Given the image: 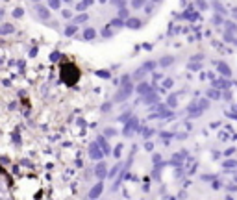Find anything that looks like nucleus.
Returning a JSON list of instances; mask_svg holds the SVG:
<instances>
[{
    "instance_id": "obj_40",
    "label": "nucleus",
    "mask_w": 237,
    "mask_h": 200,
    "mask_svg": "<svg viewBox=\"0 0 237 200\" xmlns=\"http://www.w3.org/2000/svg\"><path fill=\"white\" fill-rule=\"evenodd\" d=\"M233 180H235V184H237V174H235V176H233Z\"/></svg>"
},
{
    "instance_id": "obj_34",
    "label": "nucleus",
    "mask_w": 237,
    "mask_h": 200,
    "mask_svg": "<svg viewBox=\"0 0 237 200\" xmlns=\"http://www.w3.org/2000/svg\"><path fill=\"white\" fill-rule=\"evenodd\" d=\"M102 35H104V37H111V30H104Z\"/></svg>"
},
{
    "instance_id": "obj_42",
    "label": "nucleus",
    "mask_w": 237,
    "mask_h": 200,
    "mask_svg": "<svg viewBox=\"0 0 237 200\" xmlns=\"http://www.w3.org/2000/svg\"><path fill=\"white\" fill-rule=\"evenodd\" d=\"M65 2H73V0H65Z\"/></svg>"
},
{
    "instance_id": "obj_44",
    "label": "nucleus",
    "mask_w": 237,
    "mask_h": 200,
    "mask_svg": "<svg viewBox=\"0 0 237 200\" xmlns=\"http://www.w3.org/2000/svg\"><path fill=\"white\" fill-rule=\"evenodd\" d=\"M35 2H39V0H35Z\"/></svg>"
},
{
    "instance_id": "obj_19",
    "label": "nucleus",
    "mask_w": 237,
    "mask_h": 200,
    "mask_svg": "<svg viewBox=\"0 0 237 200\" xmlns=\"http://www.w3.org/2000/svg\"><path fill=\"white\" fill-rule=\"evenodd\" d=\"M213 8H215V9H217V11H221V13H222V15H224V13H226V9H224V6H222V4H221V2H215V4H213Z\"/></svg>"
},
{
    "instance_id": "obj_26",
    "label": "nucleus",
    "mask_w": 237,
    "mask_h": 200,
    "mask_svg": "<svg viewBox=\"0 0 237 200\" xmlns=\"http://www.w3.org/2000/svg\"><path fill=\"white\" fill-rule=\"evenodd\" d=\"M196 6H198L200 9H206V8H207V4L204 2V0H196Z\"/></svg>"
},
{
    "instance_id": "obj_43",
    "label": "nucleus",
    "mask_w": 237,
    "mask_h": 200,
    "mask_svg": "<svg viewBox=\"0 0 237 200\" xmlns=\"http://www.w3.org/2000/svg\"><path fill=\"white\" fill-rule=\"evenodd\" d=\"M152 2H159V0H152Z\"/></svg>"
},
{
    "instance_id": "obj_21",
    "label": "nucleus",
    "mask_w": 237,
    "mask_h": 200,
    "mask_svg": "<svg viewBox=\"0 0 237 200\" xmlns=\"http://www.w3.org/2000/svg\"><path fill=\"white\" fill-rule=\"evenodd\" d=\"M91 2H93V0H83L82 4H78V9H85L87 6H91Z\"/></svg>"
},
{
    "instance_id": "obj_6",
    "label": "nucleus",
    "mask_w": 237,
    "mask_h": 200,
    "mask_svg": "<svg viewBox=\"0 0 237 200\" xmlns=\"http://www.w3.org/2000/svg\"><path fill=\"white\" fill-rule=\"evenodd\" d=\"M150 91H152V85L147 83V82H141L139 87H137V93L139 95H145V93H150Z\"/></svg>"
},
{
    "instance_id": "obj_36",
    "label": "nucleus",
    "mask_w": 237,
    "mask_h": 200,
    "mask_svg": "<svg viewBox=\"0 0 237 200\" xmlns=\"http://www.w3.org/2000/svg\"><path fill=\"white\" fill-rule=\"evenodd\" d=\"M193 59H195V61H202V54H196V56H195Z\"/></svg>"
},
{
    "instance_id": "obj_12",
    "label": "nucleus",
    "mask_w": 237,
    "mask_h": 200,
    "mask_svg": "<svg viewBox=\"0 0 237 200\" xmlns=\"http://www.w3.org/2000/svg\"><path fill=\"white\" fill-rule=\"evenodd\" d=\"M97 176H98V178H104V176H106V163H98V165H97Z\"/></svg>"
},
{
    "instance_id": "obj_28",
    "label": "nucleus",
    "mask_w": 237,
    "mask_h": 200,
    "mask_svg": "<svg viewBox=\"0 0 237 200\" xmlns=\"http://www.w3.org/2000/svg\"><path fill=\"white\" fill-rule=\"evenodd\" d=\"M152 133H154V130H150V128H147V130L143 132V135H145V137H150V135H152Z\"/></svg>"
},
{
    "instance_id": "obj_11",
    "label": "nucleus",
    "mask_w": 237,
    "mask_h": 200,
    "mask_svg": "<svg viewBox=\"0 0 237 200\" xmlns=\"http://www.w3.org/2000/svg\"><path fill=\"white\" fill-rule=\"evenodd\" d=\"M102 187H104L102 184H97V185H94V187H93V191L89 193V196H91V198H94V196H98V195H100V191H102Z\"/></svg>"
},
{
    "instance_id": "obj_8",
    "label": "nucleus",
    "mask_w": 237,
    "mask_h": 200,
    "mask_svg": "<svg viewBox=\"0 0 237 200\" xmlns=\"http://www.w3.org/2000/svg\"><path fill=\"white\" fill-rule=\"evenodd\" d=\"M126 26H128V28H132V30H137V28L141 26V20H139V19H135V17H132V19H128V20H126Z\"/></svg>"
},
{
    "instance_id": "obj_27",
    "label": "nucleus",
    "mask_w": 237,
    "mask_h": 200,
    "mask_svg": "<svg viewBox=\"0 0 237 200\" xmlns=\"http://www.w3.org/2000/svg\"><path fill=\"white\" fill-rule=\"evenodd\" d=\"M111 26H118V28H121V26H122V20H121V19H115V20L111 22Z\"/></svg>"
},
{
    "instance_id": "obj_2",
    "label": "nucleus",
    "mask_w": 237,
    "mask_h": 200,
    "mask_svg": "<svg viewBox=\"0 0 237 200\" xmlns=\"http://www.w3.org/2000/svg\"><path fill=\"white\" fill-rule=\"evenodd\" d=\"M132 91H133V85L130 83V82H126V83H122V87H121V91H118L117 95H115V102H122V100H126L130 95H132Z\"/></svg>"
},
{
    "instance_id": "obj_5",
    "label": "nucleus",
    "mask_w": 237,
    "mask_h": 200,
    "mask_svg": "<svg viewBox=\"0 0 237 200\" xmlns=\"http://www.w3.org/2000/svg\"><path fill=\"white\" fill-rule=\"evenodd\" d=\"M217 69H219V72H221L224 78H230V76H232V69H230L226 63H219V65H217Z\"/></svg>"
},
{
    "instance_id": "obj_14",
    "label": "nucleus",
    "mask_w": 237,
    "mask_h": 200,
    "mask_svg": "<svg viewBox=\"0 0 237 200\" xmlns=\"http://www.w3.org/2000/svg\"><path fill=\"white\" fill-rule=\"evenodd\" d=\"M37 13H39V17L41 19H48V9H46V8H37Z\"/></svg>"
},
{
    "instance_id": "obj_31",
    "label": "nucleus",
    "mask_w": 237,
    "mask_h": 200,
    "mask_svg": "<svg viewBox=\"0 0 237 200\" xmlns=\"http://www.w3.org/2000/svg\"><path fill=\"white\" fill-rule=\"evenodd\" d=\"M163 85H165V87H171V85H172V80H171V78H167V80L163 82Z\"/></svg>"
},
{
    "instance_id": "obj_9",
    "label": "nucleus",
    "mask_w": 237,
    "mask_h": 200,
    "mask_svg": "<svg viewBox=\"0 0 237 200\" xmlns=\"http://www.w3.org/2000/svg\"><path fill=\"white\" fill-rule=\"evenodd\" d=\"M156 100H157V95L154 93V89L150 93H145V104H154Z\"/></svg>"
},
{
    "instance_id": "obj_3",
    "label": "nucleus",
    "mask_w": 237,
    "mask_h": 200,
    "mask_svg": "<svg viewBox=\"0 0 237 200\" xmlns=\"http://www.w3.org/2000/svg\"><path fill=\"white\" fill-rule=\"evenodd\" d=\"M206 107H207V100H198V104L189 106V115L191 117H198Z\"/></svg>"
},
{
    "instance_id": "obj_35",
    "label": "nucleus",
    "mask_w": 237,
    "mask_h": 200,
    "mask_svg": "<svg viewBox=\"0 0 237 200\" xmlns=\"http://www.w3.org/2000/svg\"><path fill=\"white\" fill-rule=\"evenodd\" d=\"M113 133H115L113 128H108V130H106V135H113Z\"/></svg>"
},
{
    "instance_id": "obj_23",
    "label": "nucleus",
    "mask_w": 237,
    "mask_h": 200,
    "mask_svg": "<svg viewBox=\"0 0 237 200\" xmlns=\"http://www.w3.org/2000/svg\"><path fill=\"white\" fill-rule=\"evenodd\" d=\"M235 30H237V26L233 22H226V32H235Z\"/></svg>"
},
{
    "instance_id": "obj_32",
    "label": "nucleus",
    "mask_w": 237,
    "mask_h": 200,
    "mask_svg": "<svg viewBox=\"0 0 237 200\" xmlns=\"http://www.w3.org/2000/svg\"><path fill=\"white\" fill-rule=\"evenodd\" d=\"M98 76H104V78H109V72H108V71H100V72H98Z\"/></svg>"
},
{
    "instance_id": "obj_29",
    "label": "nucleus",
    "mask_w": 237,
    "mask_h": 200,
    "mask_svg": "<svg viewBox=\"0 0 237 200\" xmlns=\"http://www.w3.org/2000/svg\"><path fill=\"white\" fill-rule=\"evenodd\" d=\"M83 20H87V15H80V17H76V22H83Z\"/></svg>"
},
{
    "instance_id": "obj_38",
    "label": "nucleus",
    "mask_w": 237,
    "mask_h": 200,
    "mask_svg": "<svg viewBox=\"0 0 237 200\" xmlns=\"http://www.w3.org/2000/svg\"><path fill=\"white\" fill-rule=\"evenodd\" d=\"M121 17H128V11H126V9H121Z\"/></svg>"
},
{
    "instance_id": "obj_24",
    "label": "nucleus",
    "mask_w": 237,
    "mask_h": 200,
    "mask_svg": "<svg viewBox=\"0 0 237 200\" xmlns=\"http://www.w3.org/2000/svg\"><path fill=\"white\" fill-rule=\"evenodd\" d=\"M48 6L54 8V9H58L59 8V0H48Z\"/></svg>"
},
{
    "instance_id": "obj_4",
    "label": "nucleus",
    "mask_w": 237,
    "mask_h": 200,
    "mask_svg": "<svg viewBox=\"0 0 237 200\" xmlns=\"http://www.w3.org/2000/svg\"><path fill=\"white\" fill-rule=\"evenodd\" d=\"M137 119H130L128 121V124H126V128H124V135H132L133 133V130H137Z\"/></svg>"
},
{
    "instance_id": "obj_30",
    "label": "nucleus",
    "mask_w": 237,
    "mask_h": 200,
    "mask_svg": "<svg viewBox=\"0 0 237 200\" xmlns=\"http://www.w3.org/2000/svg\"><path fill=\"white\" fill-rule=\"evenodd\" d=\"M74 32H76V28H74V26H69V30H67V35H73Z\"/></svg>"
},
{
    "instance_id": "obj_18",
    "label": "nucleus",
    "mask_w": 237,
    "mask_h": 200,
    "mask_svg": "<svg viewBox=\"0 0 237 200\" xmlns=\"http://www.w3.org/2000/svg\"><path fill=\"white\" fill-rule=\"evenodd\" d=\"M185 19H198V13H195V11H191V9H189V11H185V15H183Z\"/></svg>"
},
{
    "instance_id": "obj_16",
    "label": "nucleus",
    "mask_w": 237,
    "mask_h": 200,
    "mask_svg": "<svg viewBox=\"0 0 237 200\" xmlns=\"http://www.w3.org/2000/svg\"><path fill=\"white\" fill-rule=\"evenodd\" d=\"M154 67H156V63H154V61H147L143 67H141V69H143V71H152Z\"/></svg>"
},
{
    "instance_id": "obj_7",
    "label": "nucleus",
    "mask_w": 237,
    "mask_h": 200,
    "mask_svg": "<svg viewBox=\"0 0 237 200\" xmlns=\"http://www.w3.org/2000/svg\"><path fill=\"white\" fill-rule=\"evenodd\" d=\"M89 154H91V158H94V160L102 158V152L98 150V145H91V148H89Z\"/></svg>"
},
{
    "instance_id": "obj_39",
    "label": "nucleus",
    "mask_w": 237,
    "mask_h": 200,
    "mask_svg": "<svg viewBox=\"0 0 237 200\" xmlns=\"http://www.w3.org/2000/svg\"><path fill=\"white\" fill-rule=\"evenodd\" d=\"M233 19H237V8L233 9Z\"/></svg>"
},
{
    "instance_id": "obj_22",
    "label": "nucleus",
    "mask_w": 237,
    "mask_h": 200,
    "mask_svg": "<svg viewBox=\"0 0 237 200\" xmlns=\"http://www.w3.org/2000/svg\"><path fill=\"white\" fill-rule=\"evenodd\" d=\"M145 4V0H132V6L137 9V8H141V6H143Z\"/></svg>"
},
{
    "instance_id": "obj_25",
    "label": "nucleus",
    "mask_w": 237,
    "mask_h": 200,
    "mask_svg": "<svg viewBox=\"0 0 237 200\" xmlns=\"http://www.w3.org/2000/svg\"><path fill=\"white\" fill-rule=\"evenodd\" d=\"M222 165H224V167H237V161H233V160H228V161H224Z\"/></svg>"
},
{
    "instance_id": "obj_41",
    "label": "nucleus",
    "mask_w": 237,
    "mask_h": 200,
    "mask_svg": "<svg viewBox=\"0 0 237 200\" xmlns=\"http://www.w3.org/2000/svg\"><path fill=\"white\" fill-rule=\"evenodd\" d=\"M233 43H235V44H237V39H233Z\"/></svg>"
},
{
    "instance_id": "obj_17",
    "label": "nucleus",
    "mask_w": 237,
    "mask_h": 200,
    "mask_svg": "<svg viewBox=\"0 0 237 200\" xmlns=\"http://www.w3.org/2000/svg\"><path fill=\"white\" fill-rule=\"evenodd\" d=\"M207 98H221V95L215 91V89H209L207 91Z\"/></svg>"
},
{
    "instance_id": "obj_13",
    "label": "nucleus",
    "mask_w": 237,
    "mask_h": 200,
    "mask_svg": "<svg viewBox=\"0 0 237 200\" xmlns=\"http://www.w3.org/2000/svg\"><path fill=\"white\" fill-rule=\"evenodd\" d=\"M172 61H174V59H172L171 56H167V58H161V59H159V65H161V67H169Z\"/></svg>"
},
{
    "instance_id": "obj_33",
    "label": "nucleus",
    "mask_w": 237,
    "mask_h": 200,
    "mask_svg": "<svg viewBox=\"0 0 237 200\" xmlns=\"http://www.w3.org/2000/svg\"><path fill=\"white\" fill-rule=\"evenodd\" d=\"M111 2H113L115 6H122V4H124V0H111Z\"/></svg>"
},
{
    "instance_id": "obj_10",
    "label": "nucleus",
    "mask_w": 237,
    "mask_h": 200,
    "mask_svg": "<svg viewBox=\"0 0 237 200\" xmlns=\"http://www.w3.org/2000/svg\"><path fill=\"white\" fill-rule=\"evenodd\" d=\"M213 87H217V89H228L230 87V82H226V80H215L213 82Z\"/></svg>"
},
{
    "instance_id": "obj_37",
    "label": "nucleus",
    "mask_w": 237,
    "mask_h": 200,
    "mask_svg": "<svg viewBox=\"0 0 237 200\" xmlns=\"http://www.w3.org/2000/svg\"><path fill=\"white\" fill-rule=\"evenodd\" d=\"M222 22V17H215V24H221Z\"/></svg>"
},
{
    "instance_id": "obj_15",
    "label": "nucleus",
    "mask_w": 237,
    "mask_h": 200,
    "mask_svg": "<svg viewBox=\"0 0 237 200\" xmlns=\"http://www.w3.org/2000/svg\"><path fill=\"white\" fill-rule=\"evenodd\" d=\"M94 35H97V32H94L93 28H87V30L83 32V37H85V39H93Z\"/></svg>"
},
{
    "instance_id": "obj_45",
    "label": "nucleus",
    "mask_w": 237,
    "mask_h": 200,
    "mask_svg": "<svg viewBox=\"0 0 237 200\" xmlns=\"http://www.w3.org/2000/svg\"><path fill=\"white\" fill-rule=\"evenodd\" d=\"M235 109H237V106H235Z\"/></svg>"
},
{
    "instance_id": "obj_20",
    "label": "nucleus",
    "mask_w": 237,
    "mask_h": 200,
    "mask_svg": "<svg viewBox=\"0 0 237 200\" xmlns=\"http://www.w3.org/2000/svg\"><path fill=\"white\" fill-rule=\"evenodd\" d=\"M176 100H178V96H176V95H171V96H169V106L174 107V106H176Z\"/></svg>"
},
{
    "instance_id": "obj_1",
    "label": "nucleus",
    "mask_w": 237,
    "mask_h": 200,
    "mask_svg": "<svg viewBox=\"0 0 237 200\" xmlns=\"http://www.w3.org/2000/svg\"><path fill=\"white\" fill-rule=\"evenodd\" d=\"M63 78H65L67 83H74V82L78 80V69H76L74 65H67V67H63Z\"/></svg>"
}]
</instances>
